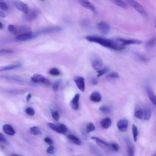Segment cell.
Wrapping results in <instances>:
<instances>
[{"instance_id": "1", "label": "cell", "mask_w": 156, "mask_h": 156, "mask_svg": "<svg viewBox=\"0 0 156 156\" xmlns=\"http://www.w3.org/2000/svg\"><path fill=\"white\" fill-rule=\"evenodd\" d=\"M86 39L88 41L98 43L106 48L115 50L123 49L125 47L116 41L94 36H87Z\"/></svg>"}, {"instance_id": "2", "label": "cell", "mask_w": 156, "mask_h": 156, "mask_svg": "<svg viewBox=\"0 0 156 156\" xmlns=\"http://www.w3.org/2000/svg\"><path fill=\"white\" fill-rule=\"evenodd\" d=\"M127 5L133 7L140 14L144 16L147 15L146 12L143 7L135 0H123Z\"/></svg>"}, {"instance_id": "3", "label": "cell", "mask_w": 156, "mask_h": 156, "mask_svg": "<svg viewBox=\"0 0 156 156\" xmlns=\"http://www.w3.org/2000/svg\"><path fill=\"white\" fill-rule=\"evenodd\" d=\"M62 28L59 26H54L47 27L41 29L33 34L34 37L41 34L56 32L60 31Z\"/></svg>"}, {"instance_id": "4", "label": "cell", "mask_w": 156, "mask_h": 156, "mask_svg": "<svg viewBox=\"0 0 156 156\" xmlns=\"http://www.w3.org/2000/svg\"><path fill=\"white\" fill-rule=\"evenodd\" d=\"M12 4L18 10L24 13H27L29 12L28 7L27 5L19 0H12Z\"/></svg>"}, {"instance_id": "5", "label": "cell", "mask_w": 156, "mask_h": 156, "mask_svg": "<svg viewBox=\"0 0 156 156\" xmlns=\"http://www.w3.org/2000/svg\"><path fill=\"white\" fill-rule=\"evenodd\" d=\"M116 41L123 46L130 44H140L142 42V41L138 40L126 39L119 37L117 38Z\"/></svg>"}, {"instance_id": "6", "label": "cell", "mask_w": 156, "mask_h": 156, "mask_svg": "<svg viewBox=\"0 0 156 156\" xmlns=\"http://www.w3.org/2000/svg\"><path fill=\"white\" fill-rule=\"evenodd\" d=\"M39 13V11L37 9H32L23 16V19L26 21H32L35 19L38 16Z\"/></svg>"}, {"instance_id": "7", "label": "cell", "mask_w": 156, "mask_h": 156, "mask_svg": "<svg viewBox=\"0 0 156 156\" xmlns=\"http://www.w3.org/2000/svg\"><path fill=\"white\" fill-rule=\"evenodd\" d=\"M98 29L103 35H106L108 34L110 30V26L107 23L101 21L97 24Z\"/></svg>"}, {"instance_id": "8", "label": "cell", "mask_w": 156, "mask_h": 156, "mask_svg": "<svg viewBox=\"0 0 156 156\" xmlns=\"http://www.w3.org/2000/svg\"><path fill=\"white\" fill-rule=\"evenodd\" d=\"M32 80L35 83H42L47 85H49L50 82L42 75L38 74H34L31 78Z\"/></svg>"}, {"instance_id": "9", "label": "cell", "mask_w": 156, "mask_h": 156, "mask_svg": "<svg viewBox=\"0 0 156 156\" xmlns=\"http://www.w3.org/2000/svg\"><path fill=\"white\" fill-rule=\"evenodd\" d=\"M73 80L78 88L82 92H84L85 89L84 78L82 76H77L74 77Z\"/></svg>"}, {"instance_id": "10", "label": "cell", "mask_w": 156, "mask_h": 156, "mask_svg": "<svg viewBox=\"0 0 156 156\" xmlns=\"http://www.w3.org/2000/svg\"><path fill=\"white\" fill-rule=\"evenodd\" d=\"M128 121L126 119H122L117 123V126L119 130L121 132L125 131L128 127Z\"/></svg>"}, {"instance_id": "11", "label": "cell", "mask_w": 156, "mask_h": 156, "mask_svg": "<svg viewBox=\"0 0 156 156\" xmlns=\"http://www.w3.org/2000/svg\"><path fill=\"white\" fill-rule=\"evenodd\" d=\"M91 138L93 140L95 141L97 144L101 147V148L104 149V150L108 151L110 150L109 144L105 142L101 139L95 136L92 137Z\"/></svg>"}, {"instance_id": "12", "label": "cell", "mask_w": 156, "mask_h": 156, "mask_svg": "<svg viewBox=\"0 0 156 156\" xmlns=\"http://www.w3.org/2000/svg\"><path fill=\"white\" fill-rule=\"evenodd\" d=\"M91 65L94 69L98 70L102 69L103 66V62L101 58L96 57L92 60Z\"/></svg>"}, {"instance_id": "13", "label": "cell", "mask_w": 156, "mask_h": 156, "mask_svg": "<svg viewBox=\"0 0 156 156\" xmlns=\"http://www.w3.org/2000/svg\"><path fill=\"white\" fill-rule=\"evenodd\" d=\"M80 98V94L77 93L75 95L71 101L70 105L73 110H76L79 108Z\"/></svg>"}, {"instance_id": "14", "label": "cell", "mask_w": 156, "mask_h": 156, "mask_svg": "<svg viewBox=\"0 0 156 156\" xmlns=\"http://www.w3.org/2000/svg\"><path fill=\"white\" fill-rule=\"evenodd\" d=\"M33 38H34L33 34L31 31L21 34L18 35L16 37L17 40L21 41L29 40Z\"/></svg>"}, {"instance_id": "15", "label": "cell", "mask_w": 156, "mask_h": 156, "mask_svg": "<svg viewBox=\"0 0 156 156\" xmlns=\"http://www.w3.org/2000/svg\"><path fill=\"white\" fill-rule=\"evenodd\" d=\"M79 3L84 7L93 12H95L94 5L88 0H78Z\"/></svg>"}, {"instance_id": "16", "label": "cell", "mask_w": 156, "mask_h": 156, "mask_svg": "<svg viewBox=\"0 0 156 156\" xmlns=\"http://www.w3.org/2000/svg\"><path fill=\"white\" fill-rule=\"evenodd\" d=\"M124 140L127 145V155L129 156H133L134 149L131 141L129 139L126 138H125Z\"/></svg>"}, {"instance_id": "17", "label": "cell", "mask_w": 156, "mask_h": 156, "mask_svg": "<svg viewBox=\"0 0 156 156\" xmlns=\"http://www.w3.org/2000/svg\"><path fill=\"white\" fill-rule=\"evenodd\" d=\"M147 94L152 103L156 106V96L151 88L149 86H147L146 88Z\"/></svg>"}, {"instance_id": "18", "label": "cell", "mask_w": 156, "mask_h": 156, "mask_svg": "<svg viewBox=\"0 0 156 156\" xmlns=\"http://www.w3.org/2000/svg\"><path fill=\"white\" fill-rule=\"evenodd\" d=\"M101 97L100 93L98 91H94L92 93L90 96V99L92 101L98 102L101 101Z\"/></svg>"}, {"instance_id": "19", "label": "cell", "mask_w": 156, "mask_h": 156, "mask_svg": "<svg viewBox=\"0 0 156 156\" xmlns=\"http://www.w3.org/2000/svg\"><path fill=\"white\" fill-rule=\"evenodd\" d=\"M112 122L111 119L109 118L106 117L103 119L101 121L100 125L102 128L107 129L111 126Z\"/></svg>"}, {"instance_id": "20", "label": "cell", "mask_w": 156, "mask_h": 156, "mask_svg": "<svg viewBox=\"0 0 156 156\" xmlns=\"http://www.w3.org/2000/svg\"><path fill=\"white\" fill-rule=\"evenodd\" d=\"M4 131L6 134L10 135H13L15 133L14 129L10 125L8 124H5L3 126Z\"/></svg>"}, {"instance_id": "21", "label": "cell", "mask_w": 156, "mask_h": 156, "mask_svg": "<svg viewBox=\"0 0 156 156\" xmlns=\"http://www.w3.org/2000/svg\"><path fill=\"white\" fill-rule=\"evenodd\" d=\"M22 65L21 64H16L1 67L0 68V71H4L12 70L21 67Z\"/></svg>"}, {"instance_id": "22", "label": "cell", "mask_w": 156, "mask_h": 156, "mask_svg": "<svg viewBox=\"0 0 156 156\" xmlns=\"http://www.w3.org/2000/svg\"><path fill=\"white\" fill-rule=\"evenodd\" d=\"M68 137L73 143L78 145H80L82 144L80 140L75 135L72 134H69L68 135Z\"/></svg>"}, {"instance_id": "23", "label": "cell", "mask_w": 156, "mask_h": 156, "mask_svg": "<svg viewBox=\"0 0 156 156\" xmlns=\"http://www.w3.org/2000/svg\"><path fill=\"white\" fill-rule=\"evenodd\" d=\"M115 5L124 9L128 8L127 5L121 0H109Z\"/></svg>"}, {"instance_id": "24", "label": "cell", "mask_w": 156, "mask_h": 156, "mask_svg": "<svg viewBox=\"0 0 156 156\" xmlns=\"http://www.w3.org/2000/svg\"><path fill=\"white\" fill-rule=\"evenodd\" d=\"M156 44V37H154L149 39L146 43V47L151 48L154 47Z\"/></svg>"}, {"instance_id": "25", "label": "cell", "mask_w": 156, "mask_h": 156, "mask_svg": "<svg viewBox=\"0 0 156 156\" xmlns=\"http://www.w3.org/2000/svg\"><path fill=\"white\" fill-rule=\"evenodd\" d=\"M143 113L144 119L145 120H149L150 118L151 114V109L149 108H146L144 110Z\"/></svg>"}, {"instance_id": "26", "label": "cell", "mask_w": 156, "mask_h": 156, "mask_svg": "<svg viewBox=\"0 0 156 156\" xmlns=\"http://www.w3.org/2000/svg\"><path fill=\"white\" fill-rule=\"evenodd\" d=\"M109 68L108 67L106 66L102 69L97 70L98 77H99L102 76L109 71Z\"/></svg>"}, {"instance_id": "27", "label": "cell", "mask_w": 156, "mask_h": 156, "mask_svg": "<svg viewBox=\"0 0 156 156\" xmlns=\"http://www.w3.org/2000/svg\"><path fill=\"white\" fill-rule=\"evenodd\" d=\"M30 133L33 135H38L41 134V132L39 128L37 126H34L30 129Z\"/></svg>"}, {"instance_id": "28", "label": "cell", "mask_w": 156, "mask_h": 156, "mask_svg": "<svg viewBox=\"0 0 156 156\" xmlns=\"http://www.w3.org/2000/svg\"><path fill=\"white\" fill-rule=\"evenodd\" d=\"M133 140L135 142H136L138 134V129L137 127L134 125L133 124L132 127Z\"/></svg>"}, {"instance_id": "29", "label": "cell", "mask_w": 156, "mask_h": 156, "mask_svg": "<svg viewBox=\"0 0 156 156\" xmlns=\"http://www.w3.org/2000/svg\"><path fill=\"white\" fill-rule=\"evenodd\" d=\"M18 31L20 33H21V34L27 33L30 32V28L29 27L27 26H21L18 28Z\"/></svg>"}, {"instance_id": "30", "label": "cell", "mask_w": 156, "mask_h": 156, "mask_svg": "<svg viewBox=\"0 0 156 156\" xmlns=\"http://www.w3.org/2000/svg\"><path fill=\"white\" fill-rule=\"evenodd\" d=\"M95 129V127L94 124L92 122H90L86 126V132L87 133H89L94 131Z\"/></svg>"}, {"instance_id": "31", "label": "cell", "mask_w": 156, "mask_h": 156, "mask_svg": "<svg viewBox=\"0 0 156 156\" xmlns=\"http://www.w3.org/2000/svg\"><path fill=\"white\" fill-rule=\"evenodd\" d=\"M110 148L111 150L115 152H118L119 149V145L115 143H112L109 144Z\"/></svg>"}, {"instance_id": "32", "label": "cell", "mask_w": 156, "mask_h": 156, "mask_svg": "<svg viewBox=\"0 0 156 156\" xmlns=\"http://www.w3.org/2000/svg\"><path fill=\"white\" fill-rule=\"evenodd\" d=\"M99 109L102 112L105 113H108L111 112V109L106 105H102L99 108Z\"/></svg>"}, {"instance_id": "33", "label": "cell", "mask_w": 156, "mask_h": 156, "mask_svg": "<svg viewBox=\"0 0 156 156\" xmlns=\"http://www.w3.org/2000/svg\"><path fill=\"white\" fill-rule=\"evenodd\" d=\"M60 73L59 70L55 68L51 69L49 71V73L53 76H58L60 75Z\"/></svg>"}, {"instance_id": "34", "label": "cell", "mask_w": 156, "mask_h": 156, "mask_svg": "<svg viewBox=\"0 0 156 156\" xmlns=\"http://www.w3.org/2000/svg\"><path fill=\"white\" fill-rule=\"evenodd\" d=\"M8 30L11 33L16 34L17 30L15 27L13 25L9 24L8 27Z\"/></svg>"}, {"instance_id": "35", "label": "cell", "mask_w": 156, "mask_h": 156, "mask_svg": "<svg viewBox=\"0 0 156 156\" xmlns=\"http://www.w3.org/2000/svg\"><path fill=\"white\" fill-rule=\"evenodd\" d=\"M143 112L142 111L140 110L136 111L134 114L135 116L138 119H141L143 116Z\"/></svg>"}, {"instance_id": "36", "label": "cell", "mask_w": 156, "mask_h": 156, "mask_svg": "<svg viewBox=\"0 0 156 156\" xmlns=\"http://www.w3.org/2000/svg\"><path fill=\"white\" fill-rule=\"evenodd\" d=\"M107 77L110 78H118L119 77V74L116 72H113L108 74Z\"/></svg>"}, {"instance_id": "37", "label": "cell", "mask_w": 156, "mask_h": 156, "mask_svg": "<svg viewBox=\"0 0 156 156\" xmlns=\"http://www.w3.org/2000/svg\"><path fill=\"white\" fill-rule=\"evenodd\" d=\"M58 127L61 133L65 134L67 132V128L64 125L61 124L58 126Z\"/></svg>"}, {"instance_id": "38", "label": "cell", "mask_w": 156, "mask_h": 156, "mask_svg": "<svg viewBox=\"0 0 156 156\" xmlns=\"http://www.w3.org/2000/svg\"><path fill=\"white\" fill-rule=\"evenodd\" d=\"M135 55L136 56L137 58L141 61L147 62V58L139 53L136 52Z\"/></svg>"}, {"instance_id": "39", "label": "cell", "mask_w": 156, "mask_h": 156, "mask_svg": "<svg viewBox=\"0 0 156 156\" xmlns=\"http://www.w3.org/2000/svg\"><path fill=\"white\" fill-rule=\"evenodd\" d=\"M48 125L49 127L51 129L54 130L57 132L61 133V132L59 129L58 126H57L55 124L52 123H49Z\"/></svg>"}, {"instance_id": "40", "label": "cell", "mask_w": 156, "mask_h": 156, "mask_svg": "<svg viewBox=\"0 0 156 156\" xmlns=\"http://www.w3.org/2000/svg\"><path fill=\"white\" fill-rule=\"evenodd\" d=\"M61 80H58L56 81L53 84L52 87L53 90L55 92L57 91L61 82Z\"/></svg>"}, {"instance_id": "41", "label": "cell", "mask_w": 156, "mask_h": 156, "mask_svg": "<svg viewBox=\"0 0 156 156\" xmlns=\"http://www.w3.org/2000/svg\"><path fill=\"white\" fill-rule=\"evenodd\" d=\"M0 8L2 10H8L9 7L8 5L5 2L0 1Z\"/></svg>"}, {"instance_id": "42", "label": "cell", "mask_w": 156, "mask_h": 156, "mask_svg": "<svg viewBox=\"0 0 156 156\" xmlns=\"http://www.w3.org/2000/svg\"><path fill=\"white\" fill-rule=\"evenodd\" d=\"M26 112L28 115L33 116L35 114V112L34 110L31 108H28L25 110Z\"/></svg>"}, {"instance_id": "43", "label": "cell", "mask_w": 156, "mask_h": 156, "mask_svg": "<svg viewBox=\"0 0 156 156\" xmlns=\"http://www.w3.org/2000/svg\"><path fill=\"white\" fill-rule=\"evenodd\" d=\"M52 116L53 119L56 121H58L59 119V116L58 112L54 111L52 113Z\"/></svg>"}, {"instance_id": "44", "label": "cell", "mask_w": 156, "mask_h": 156, "mask_svg": "<svg viewBox=\"0 0 156 156\" xmlns=\"http://www.w3.org/2000/svg\"><path fill=\"white\" fill-rule=\"evenodd\" d=\"M47 152L50 154H53L55 153V149L53 146L51 145L49 146L47 150Z\"/></svg>"}, {"instance_id": "45", "label": "cell", "mask_w": 156, "mask_h": 156, "mask_svg": "<svg viewBox=\"0 0 156 156\" xmlns=\"http://www.w3.org/2000/svg\"><path fill=\"white\" fill-rule=\"evenodd\" d=\"M5 77V78L7 79H10V80H16L17 81H20V82H21V81H23V80L21 79H19V78H16L15 77H12V76H4Z\"/></svg>"}, {"instance_id": "46", "label": "cell", "mask_w": 156, "mask_h": 156, "mask_svg": "<svg viewBox=\"0 0 156 156\" xmlns=\"http://www.w3.org/2000/svg\"><path fill=\"white\" fill-rule=\"evenodd\" d=\"M44 141L48 145H51L53 144V142L49 137H46L44 139Z\"/></svg>"}, {"instance_id": "47", "label": "cell", "mask_w": 156, "mask_h": 156, "mask_svg": "<svg viewBox=\"0 0 156 156\" xmlns=\"http://www.w3.org/2000/svg\"><path fill=\"white\" fill-rule=\"evenodd\" d=\"M0 51L2 53H11L13 52V51L10 49H2L0 50Z\"/></svg>"}, {"instance_id": "48", "label": "cell", "mask_w": 156, "mask_h": 156, "mask_svg": "<svg viewBox=\"0 0 156 156\" xmlns=\"http://www.w3.org/2000/svg\"><path fill=\"white\" fill-rule=\"evenodd\" d=\"M0 141L2 143H5L6 140L3 135L1 133H0Z\"/></svg>"}, {"instance_id": "49", "label": "cell", "mask_w": 156, "mask_h": 156, "mask_svg": "<svg viewBox=\"0 0 156 156\" xmlns=\"http://www.w3.org/2000/svg\"><path fill=\"white\" fill-rule=\"evenodd\" d=\"M91 81L92 84L94 85H97L98 83V81L94 78H92L91 80Z\"/></svg>"}, {"instance_id": "50", "label": "cell", "mask_w": 156, "mask_h": 156, "mask_svg": "<svg viewBox=\"0 0 156 156\" xmlns=\"http://www.w3.org/2000/svg\"><path fill=\"white\" fill-rule=\"evenodd\" d=\"M83 131H81V134L82 135V137L83 139L87 140V136H86L85 133Z\"/></svg>"}, {"instance_id": "51", "label": "cell", "mask_w": 156, "mask_h": 156, "mask_svg": "<svg viewBox=\"0 0 156 156\" xmlns=\"http://www.w3.org/2000/svg\"><path fill=\"white\" fill-rule=\"evenodd\" d=\"M0 16L3 18L5 17L6 16L5 14L2 11H0Z\"/></svg>"}, {"instance_id": "52", "label": "cell", "mask_w": 156, "mask_h": 156, "mask_svg": "<svg viewBox=\"0 0 156 156\" xmlns=\"http://www.w3.org/2000/svg\"><path fill=\"white\" fill-rule=\"evenodd\" d=\"M31 94L30 93L26 97V100L27 101H29L30 98H31Z\"/></svg>"}, {"instance_id": "53", "label": "cell", "mask_w": 156, "mask_h": 156, "mask_svg": "<svg viewBox=\"0 0 156 156\" xmlns=\"http://www.w3.org/2000/svg\"><path fill=\"white\" fill-rule=\"evenodd\" d=\"M3 28L4 25L1 22H0V29H3Z\"/></svg>"}, {"instance_id": "54", "label": "cell", "mask_w": 156, "mask_h": 156, "mask_svg": "<svg viewBox=\"0 0 156 156\" xmlns=\"http://www.w3.org/2000/svg\"><path fill=\"white\" fill-rule=\"evenodd\" d=\"M152 156H156V152L154 154L152 155Z\"/></svg>"}, {"instance_id": "55", "label": "cell", "mask_w": 156, "mask_h": 156, "mask_svg": "<svg viewBox=\"0 0 156 156\" xmlns=\"http://www.w3.org/2000/svg\"><path fill=\"white\" fill-rule=\"evenodd\" d=\"M155 28H156V21L155 24Z\"/></svg>"}, {"instance_id": "56", "label": "cell", "mask_w": 156, "mask_h": 156, "mask_svg": "<svg viewBox=\"0 0 156 156\" xmlns=\"http://www.w3.org/2000/svg\"><path fill=\"white\" fill-rule=\"evenodd\" d=\"M41 1H43L44 0H40Z\"/></svg>"}]
</instances>
